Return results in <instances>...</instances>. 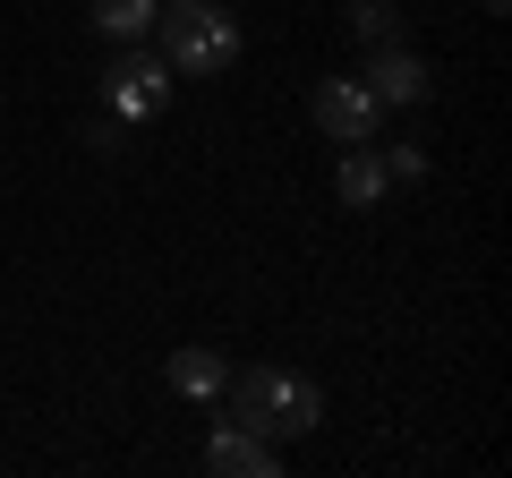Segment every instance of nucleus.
I'll return each mask as SVG.
<instances>
[{
    "mask_svg": "<svg viewBox=\"0 0 512 478\" xmlns=\"http://www.w3.org/2000/svg\"><path fill=\"white\" fill-rule=\"evenodd\" d=\"M205 470L214 478H274V436H256L248 419H222L205 436Z\"/></svg>",
    "mask_w": 512,
    "mask_h": 478,
    "instance_id": "obj_6",
    "label": "nucleus"
},
{
    "mask_svg": "<svg viewBox=\"0 0 512 478\" xmlns=\"http://www.w3.org/2000/svg\"><path fill=\"white\" fill-rule=\"evenodd\" d=\"M231 419H248L256 436H308V427H325V393L308 385V376H291V368H248V376H231Z\"/></svg>",
    "mask_w": 512,
    "mask_h": 478,
    "instance_id": "obj_2",
    "label": "nucleus"
},
{
    "mask_svg": "<svg viewBox=\"0 0 512 478\" xmlns=\"http://www.w3.org/2000/svg\"><path fill=\"white\" fill-rule=\"evenodd\" d=\"M86 146H94V154H120V146H128V120H111V111H103V120L86 129Z\"/></svg>",
    "mask_w": 512,
    "mask_h": 478,
    "instance_id": "obj_12",
    "label": "nucleus"
},
{
    "mask_svg": "<svg viewBox=\"0 0 512 478\" xmlns=\"http://www.w3.org/2000/svg\"><path fill=\"white\" fill-rule=\"evenodd\" d=\"M384 188H393V171H384L376 137H367V146H342V163H333V197H342L350 214H367V205H384Z\"/></svg>",
    "mask_w": 512,
    "mask_h": 478,
    "instance_id": "obj_7",
    "label": "nucleus"
},
{
    "mask_svg": "<svg viewBox=\"0 0 512 478\" xmlns=\"http://www.w3.org/2000/svg\"><path fill=\"white\" fill-rule=\"evenodd\" d=\"M367 86H376V103L384 111H410V103H427V94H436V69H427L419 52H410V43H384V52H367Z\"/></svg>",
    "mask_w": 512,
    "mask_h": 478,
    "instance_id": "obj_5",
    "label": "nucleus"
},
{
    "mask_svg": "<svg viewBox=\"0 0 512 478\" xmlns=\"http://www.w3.org/2000/svg\"><path fill=\"white\" fill-rule=\"evenodd\" d=\"M478 9H487V18H504V9H512V0H478Z\"/></svg>",
    "mask_w": 512,
    "mask_h": 478,
    "instance_id": "obj_13",
    "label": "nucleus"
},
{
    "mask_svg": "<svg viewBox=\"0 0 512 478\" xmlns=\"http://www.w3.org/2000/svg\"><path fill=\"white\" fill-rule=\"evenodd\" d=\"M384 171H393V180H427V146H393Z\"/></svg>",
    "mask_w": 512,
    "mask_h": 478,
    "instance_id": "obj_11",
    "label": "nucleus"
},
{
    "mask_svg": "<svg viewBox=\"0 0 512 478\" xmlns=\"http://www.w3.org/2000/svg\"><path fill=\"white\" fill-rule=\"evenodd\" d=\"M86 18L103 26L111 43H146V35H154V18H163V0H94Z\"/></svg>",
    "mask_w": 512,
    "mask_h": 478,
    "instance_id": "obj_9",
    "label": "nucleus"
},
{
    "mask_svg": "<svg viewBox=\"0 0 512 478\" xmlns=\"http://www.w3.org/2000/svg\"><path fill=\"white\" fill-rule=\"evenodd\" d=\"M350 35H359L367 52H384V43H410L402 0H350Z\"/></svg>",
    "mask_w": 512,
    "mask_h": 478,
    "instance_id": "obj_10",
    "label": "nucleus"
},
{
    "mask_svg": "<svg viewBox=\"0 0 512 478\" xmlns=\"http://www.w3.org/2000/svg\"><path fill=\"white\" fill-rule=\"evenodd\" d=\"M154 52L171 60V77H222L239 69L248 35L222 0H163V18H154Z\"/></svg>",
    "mask_w": 512,
    "mask_h": 478,
    "instance_id": "obj_1",
    "label": "nucleus"
},
{
    "mask_svg": "<svg viewBox=\"0 0 512 478\" xmlns=\"http://www.w3.org/2000/svg\"><path fill=\"white\" fill-rule=\"evenodd\" d=\"M163 385L180 393V402H214V393L231 385V359L205 350V342H188V350H171V359H163Z\"/></svg>",
    "mask_w": 512,
    "mask_h": 478,
    "instance_id": "obj_8",
    "label": "nucleus"
},
{
    "mask_svg": "<svg viewBox=\"0 0 512 478\" xmlns=\"http://www.w3.org/2000/svg\"><path fill=\"white\" fill-rule=\"evenodd\" d=\"M308 111H316V129H325L333 146H367V137L384 129V103H376V86H367V77H325Z\"/></svg>",
    "mask_w": 512,
    "mask_h": 478,
    "instance_id": "obj_4",
    "label": "nucleus"
},
{
    "mask_svg": "<svg viewBox=\"0 0 512 478\" xmlns=\"http://www.w3.org/2000/svg\"><path fill=\"white\" fill-rule=\"evenodd\" d=\"M171 86H180V77H171L163 52H146V43H120V60L103 69V111L137 129V120H154V111L171 103Z\"/></svg>",
    "mask_w": 512,
    "mask_h": 478,
    "instance_id": "obj_3",
    "label": "nucleus"
}]
</instances>
